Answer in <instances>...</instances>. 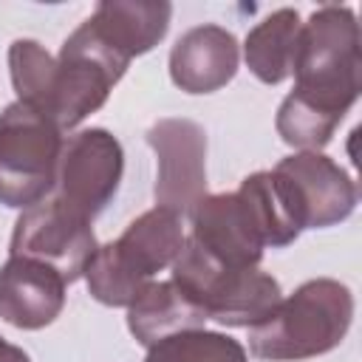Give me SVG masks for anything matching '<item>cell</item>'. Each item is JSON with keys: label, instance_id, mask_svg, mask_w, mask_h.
Returning a JSON list of instances; mask_svg holds the SVG:
<instances>
[{"label": "cell", "instance_id": "cell-1", "mask_svg": "<svg viewBox=\"0 0 362 362\" xmlns=\"http://www.w3.org/2000/svg\"><path fill=\"white\" fill-rule=\"evenodd\" d=\"M294 96L331 122H342L359 99L362 48L351 6H320L300 28L294 54Z\"/></svg>", "mask_w": 362, "mask_h": 362}, {"label": "cell", "instance_id": "cell-2", "mask_svg": "<svg viewBox=\"0 0 362 362\" xmlns=\"http://www.w3.org/2000/svg\"><path fill=\"white\" fill-rule=\"evenodd\" d=\"M354 322V294L334 277L300 283L249 328V348L266 362H300L334 351Z\"/></svg>", "mask_w": 362, "mask_h": 362}, {"label": "cell", "instance_id": "cell-3", "mask_svg": "<svg viewBox=\"0 0 362 362\" xmlns=\"http://www.w3.org/2000/svg\"><path fill=\"white\" fill-rule=\"evenodd\" d=\"M175 288L195 303L206 320H215L229 328H252L260 322L283 297L277 277L252 269H232L204 252L192 238L184 240L178 257L173 260Z\"/></svg>", "mask_w": 362, "mask_h": 362}, {"label": "cell", "instance_id": "cell-4", "mask_svg": "<svg viewBox=\"0 0 362 362\" xmlns=\"http://www.w3.org/2000/svg\"><path fill=\"white\" fill-rule=\"evenodd\" d=\"M62 130L40 110L11 102L0 113V204L28 209L57 184Z\"/></svg>", "mask_w": 362, "mask_h": 362}, {"label": "cell", "instance_id": "cell-5", "mask_svg": "<svg viewBox=\"0 0 362 362\" xmlns=\"http://www.w3.org/2000/svg\"><path fill=\"white\" fill-rule=\"evenodd\" d=\"M127 65L130 62L107 48L85 20L62 42L59 57H54V76L42 116H48L62 133L74 130L107 102Z\"/></svg>", "mask_w": 362, "mask_h": 362}, {"label": "cell", "instance_id": "cell-6", "mask_svg": "<svg viewBox=\"0 0 362 362\" xmlns=\"http://www.w3.org/2000/svg\"><path fill=\"white\" fill-rule=\"evenodd\" d=\"M124 173L122 141L105 127H85L62 141L54 198L90 221L116 198Z\"/></svg>", "mask_w": 362, "mask_h": 362}, {"label": "cell", "instance_id": "cell-7", "mask_svg": "<svg viewBox=\"0 0 362 362\" xmlns=\"http://www.w3.org/2000/svg\"><path fill=\"white\" fill-rule=\"evenodd\" d=\"M96 235L90 221L62 206L54 195L28 206L14 221L8 257H28L51 266L68 286L76 283L96 252Z\"/></svg>", "mask_w": 362, "mask_h": 362}, {"label": "cell", "instance_id": "cell-8", "mask_svg": "<svg viewBox=\"0 0 362 362\" xmlns=\"http://www.w3.org/2000/svg\"><path fill=\"white\" fill-rule=\"evenodd\" d=\"M147 144L156 153V206L189 215L206 195V130L192 119L167 116L150 124Z\"/></svg>", "mask_w": 362, "mask_h": 362}, {"label": "cell", "instance_id": "cell-9", "mask_svg": "<svg viewBox=\"0 0 362 362\" xmlns=\"http://www.w3.org/2000/svg\"><path fill=\"white\" fill-rule=\"evenodd\" d=\"M280 175L303 229H328L351 218L356 209L354 178L325 153L300 150L277 161Z\"/></svg>", "mask_w": 362, "mask_h": 362}, {"label": "cell", "instance_id": "cell-10", "mask_svg": "<svg viewBox=\"0 0 362 362\" xmlns=\"http://www.w3.org/2000/svg\"><path fill=\"white\" fill-rule=\"evenodd\" d=\"M238 65V37L215 23L184 31L170 51V79L184 93H215L226 88L235 79Z\"/></svg>", "mask_w": 362, "mask_h": 362}, {"label": "cell", "instance_id": "cell-11", "mask_svg": "<svg viewBox=\"0 0 362 362\" xmlns=\"http://www.w3.org/2000/svg\"><path fill=\"white\" fill-rule=\"evenodd\" d=\"M68 283L28 257H8L0 266V320L23 331L51 325L65 308Z\"/></svg>", "mask_w": 362, "mask_h": 362}, {"label": "cell", "instance_id": "cell-12", "mask_svg": "<svg viewBox=\"0 0 362 362\" xmlns=\"http://www.w3.org/2000/svg\"><path fill=\"white\" fill-rule=\"evenodd\" d=\"M189 226H192L189 238L223 266L232 269L260 266L263 246L255 238L235 192L204 195L189 209Z\"/></svg>", "mask_w": 362, "mask_h": 362}, {"label": "cell", "instance_id": "cell-13", "mask_svg": "<svg viewBox=\"0 0 362 362\" xmlns=\"http://www.w3.org/2000/svg\"><path fill=\"white\" fill-rule=\"evenodd\" d=\"M173 6L167 0H102L88 25L99 40L127 62L153 51L170 28Z\"/></svg>", "mask_w": 362, "mask_h": 362}, {"label": "cell", "instance_id": "cell-14", "mask_svg": "<svg viewBox=\"0 0 362 362\" xmlns=\"http://www.w3.org/2000/svg\"><path fill=\"white\" fill-rule=\"evenodd\" d=\"M235 195L263 249H286L300 238V218L274 170H257L246 175Z\"/></svg>", "mask_w": 362, "mask_h": 362}, {"label": "cell", "instance_id": "cell-15", "mask_svg": "<svg viewBox=\"0 0 362 362\" xmlns=\"http://www.w3.org/2000/svg\"><path fill=\"white\" fill-rule=\"evenodd\" d=\"M184 223L181 215L153 206L141 212L136 221L127 223V229L113 240L119 257L147 283L164 269L173 266L184 246Z\"/></svg>", "mask_w": 362, "mask_h": 362}, {"label": "cell", "instance_id": "cell-16", "mask_svg": "<svg viewBox=\"0 0 362 362\" xmlns=\"http://www.w3.org/2000/svg\"><path fill=\"white\" fill-rule=\"evenodd\" d=\"M204 311L189 303L173 280H153L127 305V331L144 348L187 328H204Z\"/></svg>", "mask_w": 362, "mask_h": 362}, {"label": "cell", "instance_id": "cell-17", "mask_svg": "<svg viewBox=\"0 0 362 362\" xmlns=\"http://www.w3.org/2000/svg\"><path fill=\"white\" fill-rule=\"evenodd\" d=\"M300 28H303L300 11L288 6L272 11L257 25L249 28L243 40V59L246 68L263 85H280L283 79L291 76Z\"/></svg>", "mask_w": 362, "mask_h": 362}, {"label": "cell", "instance_id": "cell-18", "mask_svg": "<svg viewBox=\"0 0 362 362\" xmlns=\"http://www.w3.org/2000/svg\"><path fill=\"white\" fill-rule=\"evenodd\" d=\"M144 362H249V356L229 334L187 328L150 345Z\"/></svg>", "mask_w": 362, "mask_h": 362}, {"label": "cell", "instance_id": "cell-19", "mask_svg": "<svg viewBox=\"0 0 362 362\" xmlns=\"http://www.w3.org/2000/svg\"><path fill=\"white\" fill-rule=\"evenodd\" d=\"M85 286L90 291V297L102 305H110V308H127L150 283L141 280L116 252L113 240L110 243H102L96 246L93 257L88 260L85 272Z\"/></svg>", "mask_w": 362, "mask_h": 362}, {"label": "cell", "instance_id": "cell-20", "mask_svg": "<svg viewBox=\"0 0 362 362\" xmlns=\"http://www.w3.org/2000/svg\"><path fill=\"white\" fill-rule=\"evenodd\" d=\"M0 362H31V356L20 345H11L0 337Z\"/></svg>", "mask_w": 362, "mask_h": 362}]
</instances>
